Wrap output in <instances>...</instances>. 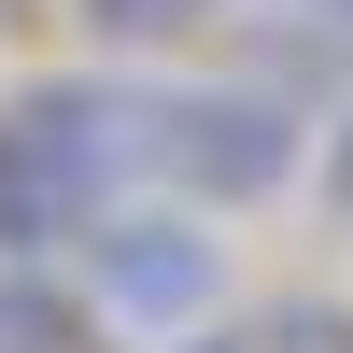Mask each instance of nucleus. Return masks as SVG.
<instances>
[{"instance_id":"f257e3e1","label":"nucleus","mask_w":353,"mask_h":353,"mask_svg":"<svg viewBox=\"0 0 353 353\" xmlns=\"http://www.w3.org/2000/svg\"><path fill=\"white\" fill-rule=\"evenodd\" d=\"M141 184V99L128 85H43L0 113V254L85 241Z\"/></svg>"},{"instance_id":"f03ea898","label":"nucleus","mask_w":353,"mask_h":353,"mask_svg":"<svg viewBox=\"0 0 353 353\" xmlns=\"http://www.w3.org/2000/svg\"><path fill=\"white\" fill-rule=\"evenodd\" d=\"M141 170L198 198H269L297 170V99L283 85H184V99H141Z\"/></svg>"},{"instance_id":"7ed1b4c3","label":"nucleus","mask_w":353,"mask_h":353,"mask_svg":"<svg viewBox=\"0 0 353 353\" xmlns=\"http://www.w3.org/2000/svg\"><path fill=\"white\" fill-rule=\"evenodd\" d=\"M85 254H99V311H113V325H198V311H212V241H198V226H85Z\"/></svg>"},{"instance_id":"20e7f679","label":"nucleus","mask_w":353,"mask_h":353,"mask_svg":"<svg viewBox=\"0 0 353 353\" xmlns=\"http://www.w3.org/2000/svg\"><path fill=\"white\" fill-rule=\"evenodd\" d=\"M0 353H71V311H57L14 254H0Z\"/></svg>"},{"instance_id":"39448f33","label":"nucleus","mask_w":353,"mask_h":353,"mask_svg":"<svg viewBox=\"0 0 353 353\" xmlns=\"http://www.w3.org/2000/svg\"><path fill=\"white\" fill-rule=\"evenodd\" d=\"M85 14H99L113 43H156V28H198V14H226V0H85Z\"/></svg>"},{"instance_id":"423d86ee","label":"nucleus","mask_w":353,"mask_h":353,"mask_svg":"<svg viewBox=\"0 0 353 353\" xmlns=\"http://www.w3.org/2000/svg\"><path fill=\"white\" fill-rule=\"evenodd\" d=\"M325 198H339V212H353V128L325 141Z\"/></svg>"},{"instance_id":"0eeeda50","label":"nucleus","mask_w":353,"mask_h":353,"mask_svg":"<svg viewBox=\"0 0 353 353\" xmlns=\"http://www.w3.org/2000/svg\"><path fill=\"white\" fill-rule=\"evenodd\" d=\"M297 14H325V28H353V0H297Z\"/></svg>"},{"instance_id":"6e6552de","label":"nucleus","mask_w":353,"mask_h":353,"mask_svg":"<svg viewBox=\"0 0 353 353\" xmlns=\"http://www.w3.org/2000/svg\"><path fill=\"white\" fill-rule=\"evenodd\" d=\"M198 353H212V339H198Z\"/></svg>"}]
</instances>
